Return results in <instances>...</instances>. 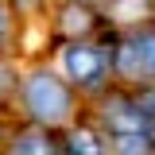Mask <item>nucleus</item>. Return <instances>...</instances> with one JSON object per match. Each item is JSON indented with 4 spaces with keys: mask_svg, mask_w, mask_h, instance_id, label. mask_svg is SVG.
<instances>
[{
    "mask_svg": "<svg viewBox=\"0 0 155 155\" xmlns=\"http://www.w3.org/2000/svg\"><path fill=\"white\" fill-rule=\"evenodd\" d=\"M23 101H27V109H31V116H35L39 124H62V120L70 116V109H74L70 89H66L51 70H39V74L27 78Z\"/></svg>",
    "mask_w": 155,
    "mask_h": 155,
    "instance_id": "f257e3e1",
    "label": "nucleus"
},
{
    "mask_svg": "<svg viewBox=\"0 0 155 155\" xmlns=\"http://www.w3.org/2000/svg\"><path fill=\"white\" fill-rule=\"evenodd\" d=\"M113 155H151V132H113Z\"/></svg>",
    "mask_w": 155,
    "mask_h": 155,
    "instance_id": "39448f33",
    "label": "nucleus"
},
{
    "mask_svg": "<svg viewBox=\"0 0 155 155\" xmlns=\"http://www.w3.org/2000/svg\"><path fill=\"white\" fill-rule=\"evenodd\" d=\"M70 155H105V143L97 140L89 128H78V132H70Z\"/></svg>",
    "mask_w": 155,
    "mask_h": 155,
    "instance_id": "423d86ee",
    "label": "nucleus"
},
{
    "mask_svg": "<svg viewBox=\"0 0 155 155\" xmlns=\"http://www.w3.org/2000/svg\"><path fill=\"white\" fill-rule=\"evenodd\" d=\"M105 66H109V58L101 54L97 47H89V43H70L62 51V70L78 85H97L105 78Z\"/></svg>",
    "mask_w": 155,
    "mask_h": 155,
    "instance_id": "f03ea898",
    "label": "nucleus"
},
{
    "mask_svg": "<svg viewBox=\"0 0 155 155\" xmlns=\"http://www.w3.org/2000/svg\"><path fill=\"white\" fill-rule=\"evenodd\" d=\"M4 31H8V16H4V8H0V39H4Z\"/></svg>",
    "mask_w": 155,
    "mask_h": 155,
    "instance_id": "0eeeda50",
    "label": "nucleus"
},
{
    "mask_svg": "<svg viewBox=\"0 0 155 155\" xmlns=\"http://www.w3.org/2000/svg\"><path fill=\"white\" fill-rule=\"evenodd\" d=\"M116 66L124 78H155V35H136L120 47Z\"/></svg>",
    "mask_w": 155,
    "mask_h": 155,
    "instance_id": "7ed1b4c3",
    "label": "nucleus"
},
{
    "mask_svg": "<svg viewBox=\"0 0 155 155\" xmlns=\"http://www.w3.org/2000/svg\"><path fill=\"white\" fill-rule=\"evenodd\" d=\"M8 155H58V151H54V143L47 140V132H23V136L12 140Z\"/></svg>",
    "mask_w": 155,
    "mask_h": 155,
    "instance_id": "20e7f679",
    "label": "nucleus"
}]
</instances>
